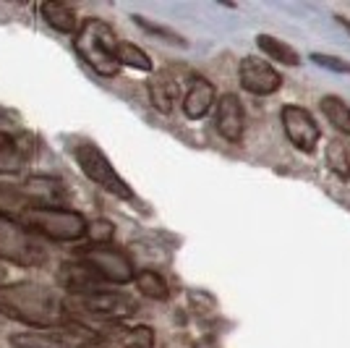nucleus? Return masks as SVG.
I'll return each instance as SVG.
<instances>
[{
	"label": "nucleus",
	"instance_id": "f257e3e1",
	"mask_svg": "<svg viewBox=\"0 0 350 348\" xmlns=\"http://www.w3.org/2000/svg\"><path fill=\"white\" fill-rule=\"evenodd\" d=\"M63 299L40 283H3L0 286V314L24 322L34 330L63 325Z\"/></svg>",
	"mask_w": 350,
	"mask_h": 348
},
{
	"label": "nucleus",
	"instance_id": "f03ea898",
	"mask_svg": "<svg viewBox=\"0 0 350 348\" xmlns=\"http://www.w3.org/2000/svg\"><path fill=\"white\" fill-rule=\"evenodd\" d=\"M116 32L103 18H87L73 37V47L79 58L87 63L89 69L100 76H116L120 71L116 60Z\"/></svg>",
	"mask_w": 350,
	"mask_h": 348
},
{
	"label": "nucleus",
	"instance_id": "7ed1b4c3",
	"mask_svg": "<svg viewBox=\"0 0 350 348\" xmlns=\"http://www.w3.org/2000/svg\"><path fill=\"white\" fill-rule=\"evenodd\" d=\"M21 223L40 238H53V241H76L87 233V218L76 210L66 207H42L34 204L27 212H21Z\"/></svg>",
	"mask_w": 350,
	"mask_h": 348
},
{
	"label": "nucleus",
	"instance_id": "20e7f679",
	"mask_svg": "<svg viewBox=\"0 0 350 348\" xmlns=\"http://www.w3.org/2000/svg\"><path fill=\"white\" fill-rule=\"evenodd\" d=\"M0 260L18 267H40L47 260V249L24 223L0 215Z\"/></svg>",
	"mask_w": 350,
	"mask_h": 348
},
{
	"label": "nucleus",
	"instance_id": "39448f33",
	"mask_svg": "<svg viewBox=\"0 0 350 348\" xmlns=\"http://www.w3.org/2000/svg\"><path fill=\"white\" fill-rule=\"evenodd\" d=\"M63 309L79 314V317H94V319H126L136 312V301L123 296V293H107V290H97V293H81V296H66L63 299Z\"/></svg>",
	"mask_w": 350,
	"mask_h": 348
},
{
	"label": "nucleus",
	"instance_id": "423d86ee",
	"mask_svg": "<svg viewBox=\"0 0 350 348\" xmlns=\"http://www.w3.org/2000/svg\"><path fill=\"white\" fill-rule=\"evenodd\" d=\"M73 158L79 162V168L84 171L87 178H92L97 186H103L105 191L116 194L120 199H133L131 186L118 175V171L113 168V162L105 158V152L92 142H79L73 147Z\"/></svg>",
	"mask_w": 350,
	"mask_h": 348
},
{
	"label": "nucleus",
	"instance_id": "0eeeda50",
	"mask_svg": "<svg viewBox=\"0 0 350 348\" xmlns=\"http://www.w3.org/2000/svg\"><path fill=\"white\" fill-rule=\"evenodd\" d=\"M94 338L81 325H58L47 330H27L11 335L14 348H84Z\"/></svg>",
	"mask_w": 350,
	"mask_h": 348
},
{
	"label": "nucleus",
	"instance_id": "6e6552de",
	"mask_svg": "<svg viewBox=\"0 0 350 348\" xmlns=\"http://www.w3.org/2000/svg\"><path fill=\"white\" fill-rule=\"evenodd\" d=\"M81 262H87L89 267L97 273V275L107 280V283H116V286H123V283H131L133 280V264L131 260L118 251L113 247H89L84 254H81Z\"/></svg>",
	"mask_w": 350,
	"mask_h": 348
},
{
	"label": "nucleus",
	"instance_id": "1a4fd4ad",
	"mask_svg": "<svg viewBox=\"0 0 350 348\" xmlns=\"http://www.w3.org/2000/svg\"><path fill=\"white\" fill-rule=\"evenodd\" d=\"M280 118H282L285 136L291 139L293 147H298V149H304V152H314V149H317L321 134H319V126H317L314 116L308 113L306 108H301V105H285Z\"/></svg>",
	"mask_w": 350,
	"mask_h": 348
},
{
	"label": "nucleus",
	"instance_id": "9d476101",
	"mask_svg": "<svg viewBox=\"0 0 350 348\" xmlns=\"http://www.w3.org/2000/svg\"><path fill=\"white\" fill-rule=\"evenodd\" d=\"M241 84L246 92L251 95H272V92H278L282 87V76H280L267 60L262 58H254V55H248V58L241 60Z\"/></svg>",
	"mask_w": 350,
	"mask_h": 348
},
{
	"label": "nucleus",
	"instance_id": "9b49d317",
	"mask_svg": "<svg viewBox=\"0 0 350 348\" xmlns=\"http://www.w3.org/2000/svg\"><path fill=\"white\" fill-rule=\"evenodd\" d=\"M215 126L228 139V142H238L243 136V126H246V116H243V102L235 95H222L217 100V116H215Z\"/></svg>",
	"mask_w": 350,
	"mask_h": 348
},
{
	"label": "nucleus",
	"instance_id": "f8f14e48",
	"mask_svg": "<svg viewBox=\"0 0 350 348\" xmlns=\"http://www.w3.org/2000/svg\"><path fill=\"white\" fill-rule=\"evenodd\" d=\"M60 283L66 286V288L71 290V296H81V293H97V290H103L105 280L92 267H89L87 262H66L63 267H60Z\"/></svg>",
	"mask_w": 350,
	"mask_h": 348
},
{
	"label": "nucleus",
	"instance_id": "ddd939ff",
	"mask_svg": "<svg viewBox=\"0 0 350 348\" xmlns=\"http://www.w3.org/2000/svg\"><path fill=\"white\" fill-rule=\"evenodd\" d=\"M215 105V87L206 82L204 76H193L183 97V113L189 118H204Z\"/></svg>",
	"mask_w": 350,
	"mask_h": 348
},
{
	"label": "nucleus",
	"instance_id": "4468645a",
	"mask_svg": "<svg viewBox=\"0 0 350 348\" xmlns=\"http://www.w3.org/2000/svg\"><path fill=\"white\" fill-rule=\"evenodd\" d=\"M178 95H180V84H178V79L170 71H160L152 76V82H149V100H152V105L160 113H170L173 110Z\"/></svg>",
	"mask_w": 350,
	"mask_h": 348
},
{
	"label": "nucleus",
	"instance_id": "2eb2a0df",
	"mask_svg": "<svg viewBox=\"0 0 350 348\" xmlns=\"http://www.w3.org/2000/svg\"><path fill=\"white\" fill-rule=\"evenodd\" d=\"M40 16L53 29L63 32V34H76L79 27H81V21H79V16L73 14V8L63 5V3H53V0L40 5Z\"/></svg>",
	"mask_w": 350,
	"mask_h": 348
},
{
	"label": "nucleus",
	"instance_id": "dca6fc26",
	"mask_svg": "<svg viewBox=\"0 0 350 348\" xmlns=\"http://www.w3.org/2000/svg\"><path fill=\"white\" fill-rule=\"evenodd\" d=\"M256 45H259V50H264L269 58L282 63V66H301L298 50H293L291 45L278 40V37H272V34H259V37H256Z\"/></svg>",
	"mask_w": 350,
	"mask_h": 348
},
{
	"label": "nucleus",
	"instance_id": "f3484780",
	"mask_svg": "<svg viewBox=\"0 0 350 348\" xmlns=\"http://www.w3.org/2000/svg\"><path fill=\"white\" fill-rule=\"evenodd\" d=\"M110 340L118 348H154V333L146 325H139V327H116Z\"/></svg>",
	"mask_w": 350,
	"mask_h": 348
},
{
	"label": "nucleus",
	"instance_id": "a211bd4d",
	"mask_svg": "<svg viewBox=\"0 0 350 348\" xmlns=\"http://www.w3.org/2000/svg\"><path fill=\"white\" fill-rule=\"evenodd\" d=\"M24 162H27V155L18 145V139L0 134V173H18Z\"/></svg>",
	"mask_w": 350,
	"mask_h": 348
},
{
	"label": "nucleus",
	"instance_id": "6ab92c4d",
	"mask_svg": "<svg viewBox=\"0 0 350 348\" xmlns=\"http://www.w3.org/2000/svg\"><path fill=\"white\" fill-rule=\"evenodd\" d=\"M133 283H136L139 293H144V296H149V299L165 301V299L170 296L167 283H165L160 273H154V270H142V273H136V275H133Z\"/></svg>",
	"mask_w": 350,
	"mask_h": 348
},
{
	"label": "nucleus",
	"instance_id": "aec40b11",
	"mask_svg": "<svg viewBox=\"0 0 350 348\" xmlns=\"http://www.w3.org/2000/svg\"><path fill=\"white\" fill-rule=\"evenodd\" d=\"M319 105H321V110H324V116H327V121H329L337 131L350 134V108L345 102L340 100V97L327 95V97H321Z\"/></svg>",
	"mask_w": 350,
	"mask_h": 348
},
{
	"label": "nucleus",
	"instance_id": "412c9836",
	"mask_svg": "<svg viewBox=\"0 0 350 348\" xmlns=\"http://www.w3.org/2000/svg\"><path fill=\"white\" fill-rule=\"evenodd\" d=\"M116 60H118V66H131L136 71H152V58L133 42H118Z\"/></svg>",
	"mask_w": 350,
	"mask_h": 348
},
{
	"label": "nucleus",
	"instance_id": "4be33fe9",
	"mask_svg": "<svg viewBox=\"0 0 350 348\" xmlns=\"http://www.w3.org/2000/svg\"><path fill=\"white\" fill-rule=\"evenodd\" d=\"M29 207H34V204L29 202V197L24 191L0 184V215L11 218V212H27Z\"/></svg>",
	"mask_w": 350,
	"mask_h": 348
},
{
	"label": "nucleus",
	"instance_id": "5701e85b",
	"mask_svg": "<svg viewBox=\"0 0 350 348\" xmlns=\"http://www.w3.org/2000/svg\"><path fill=\"white\" fill-rule=\"evenodd\" d=\"M327 168H329L337 178H342V181H348L350 178L348 149H345V145H342L340 139H332V142L327 145Z\"/></svg>",
	"mask_w": 350,
	"mask_h": 348
},
{
	"label": "nucleus",
	"instance_id": "b1692460",
	"mask_svg": "<svg viewBox=\"0 0 350 348\" xmlns=\"http://www.w3.org/2000/svg\"><path fill=\"white\" fill-rule=\"evenodd\" d=\"M113 233H116V225L110 220H92L87 223V236L92 241V247H107L113 241Z\"/></svg>",
	"mask_w": 350,
	"mask_h": 348
},
{
	"label": "nucleus",
	"instance_id": "393cba45",
	"mask_svg": "<svg viewBox=\"0 0 350 348\" xmlns=\"http://www.w3.org/2000/svg\"><path fill=\"white\" fill-rule=\"evenodd\" d=\"M133 21H136L144 32H149V34H157V37L167 40L170 45H180V47H186V40H183L180 34H175L173 29H165V27H160V24H152V21L144 18V16H133Z\"/></svg>",
	"mask_w": 350,
	"mask_h": 348
},
{
	"label": "nucleus",
	"instance_id": "a878e982",
	"mask_svg": "<svg viewBox=\"0 0 350 348\" xmlns=\"http://www.w3.org/2000/svg\"><path fill=\"white\" fill-rule=\"evenodd\" d=\"M311 60L321 66V69H327V71H335V73H350V63L342 58H335V55H327V53H314Z\"/></svg>",
	"mask_w": 350,
	"mask_h": 348
},
{
	"label": "nucleus",
	"instance_id": "bb28decb",
	"mask_svg": "<svg viewBox=\"0 0 350 348\" xmlns=\"http://www.w3.org/2000/svg\"><path fill=\"white\" fill-rule=\"evenodd\" d=\"M335 18H337V24H340L342 29H348V32H350V18H345V16H335Z\"/></svg>",
	"mask_w": 350,
	"mask_h": 348
},
{
	"label": "nucleus",
	"instance_id": "cd10ccee",
	"mask_svg": "<svg viewBox=\"0 0 350 348\" xmlns=\"http://www.w3.org/2000/svg\"><path fill=\"white\" fill-rule=\"evenodd\" d=\"M3 280H5V270H3V264H0V286H3Z\"/></svg>",
	"mask_w": 350,
	"mask_h": 348
}]
</instances>
